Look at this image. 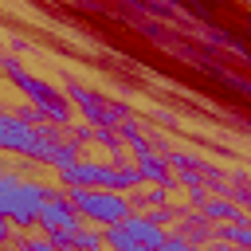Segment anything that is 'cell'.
Segmentation results:
<instances>
[{"mask_svg":"<svg viewBox=\"0 0 251 251\" xmlns=\"http://www.w3.org/2000/svg\"><path fill=\"white\" fill-rule=\"evenodd\" d=\"M63 133H67V141H71L75 149H82V145H90V141H94V129H90L86 122H71Z\"/></svg>","mask_w":251,"mask_h":251,"instance_id":"cell-15","label":"cell"},{"mask_svg":"<svg viewBox=\"0 0 251 251\" xmlns=\"http://www.w3.org/2000/svg\"><path fill=\"white\" fill-rule=\"evenodd\" d=\"M145 12H149V16H165V20H176V16H180V12L169 8V4H145Z\"/></svg>","mask_w":251,"mask_h":251,"instance_id":"cell-20","label":"cell"},{"mask_svg":"<svg viewBox=\"0 0 251 251\" xmlns=\"http://www.w3.org/2000/svg\"><path fill=\"white\" fill-rule=\"evenodd\" d=\"M67 98H71V106L82 114V122L90 129H118L129 118L126 102H114V98H106V94H98L90 86H78V82H67Z\"/></svg>","mask_w":251,"mask_h":251,"instance_id":"cell-3","label":"cell"},{"mask_svg":"<svg viewBox=\"0 0 251 251\" xmlns=\"http://www.w3.org/2000/svg\"><path fill=\"white\" fill-rule=\"evenodd\" d=\"M161 251H196V247H192V243H184L180 235H173V231H169V239L161 243Z\"/></svg>","mask_w":251,"mask_h":251,"instance_id":"cell-19","label":"cell"},{"mask_svg":"<svg viewBox=\"0 0 251 251\" xmlns=\"http://www.w3.org/2000/svg\"><path fill=\"white\" fill-rule=\"evenodd\" d=\"M133 165H137L145 184H157V188H169V192L176 188V176H173V169L161 153H141V157H133Z\"/></svg>","mask_w":251,"mask_h":251,"instance_id":"cell-7","label":"cell"},{"mask_svg":"<svg viewBox=\"0 0 251 251\" xmlns=\"http://www.w3.org/2000/svg\"><path fill=\"white\" fill-rule=\"evenodd\" d=\"M247 224H251V212H247Z\"/></svg>","mask_w":251,"mask_h":251,"instance_id":"cell-24","label":"cell"},{"mask_svg":"<svg viewBox=\"0 0 251 251\" xmlns=\"http://www.w3.org/2000/svg\"><path fill=\"white\" fill-rule=\"evenodd\" d=\"M196 251H212V247H196Z\"/></svg>","mask_w":251,"mask_h":251,"instance_id":"cell-22","label":"cell"},{"mask_svg":"<svg viewBox=\"0 0 251 251\" xmlns=\"http://www.w3.org/2000/svg\"><path fill=\"white\" fill-rule=\"evenodd\" d=\"M169 200H173V192H169V188H157V184H141V188L129 192V208H133L137 216L157 212V208H169Z\"/></svg>","mask_w":251,"mask_h":251,"instance_id":"cell-10","label":"cell"},{"mask_svg":"<svg viewBox=\"0 0 251 251\" xmlns=\"http://www.w3.org/2000/svg\"><path fill=\"white\" fill-rule=\"evenodd\" d=\"M71 251H106V235H102V227L82 224V227L75 231V239H71Z\"/></svg>","mask_w":251,"mask_h":251,"instance_id":"cell-12","label":"cell"},{"mask_svg":"<svg viewBox=\"0 0 251 251\" xmlns=\"http://www.w3.org/2000/svg\"><path fill=\"white\" fill-rule=\"evenodd\" d=\"M12 251H55V247H51L47 235H39V231H20L16 243H12Z\"/></svg>","mask_w":251,"mask_h":251,"instance_id":"cell-14","label":"cell"},{"mask_svg":"<svg viewBox=\"0 0 251 251\" xmlns=\"http://www.w3.org/2000/svg\"><path fill=\"white\" fill-rule=\"evenodd\" d=\"M200 216H204L208 224H247V212H243L235 200H227V196H212V200L200 208Z\"/></svg>","mask_w":251,"mask_h":251,"instance_id":"cell-9","label":"cell"},{"mask_svg":"<svg viewBox=\"0 0 251 251\" xmlns=\"http://www.w3.org/2000/svg\"><path fill=\"white\" fill-rule=\"evenodd\" d=\"M43 235L47 231H78L82 227V220H78V212L71 208V200H67V192L63 188H55L51 192V200L43 204V212H39V224H35Z\"/></svg>","mask_w":251,"mask_h":251,"instance_id":"cell-5","label":"cell"},{"mask_svg":"<svg viewBox=\"0 0 251 251\" xmlns=\"http://www.w3.org/2000/svg\"><path fill=\"white\" fill-rule=\"evenodd\" d=\"M173 235H180L184 243H192V247H208L212 239H216V224H208L200 212H180V220L173 224Z\"/></svg>","mask_w":251,"mask_h":251,"instance_id":"cell-6","label":"cell"},{"mask_svg":"<svg viewBox=\"0 0 251 251\" xmlns=\"http://www.w3.org/2000/svg\"><path fill=\"white\" fill-rule=\"evenodd\" d=\"M0 251H4V247H0Z\"/></svg>","mask_w":251,"mask_h":251,"instance_id":"cell-25","label":"cell"},{"mask_svg":"<svg viewBox=\"0 0 251 251\" xmlns=\"http://www.w3.org/2000/svg\"><path fill=\"white\" fill-rule=\"evenodd\" d=\"M0 75L24 94V102H31L35 110H43L47 122H55V126H71V118H75L71 98H67L59 86H51V82H43L39 75H31V71L24 67V59H16V55H0Z\"/></svg>","mask_w":251,"mask_h":251,"instance_id":"cell-1","label":"cell"},{"mask_svg":"<svg viewBox=\"0 0 251 251\" xmlns=\"http://www.w3.org/2000/svg\"><path fill=\"white\" fill-rule=\"evenodd\" d=\"M208 247H212V251H235V247H231V243H224V239H212Z\"/></svg>","mask_w":251,"mask_h":251,"instance_id":"cell-21","label":"cell"},{"mask_svg":"<svg viewBox=\"0 0 251 251\" xmlns=\"http://www.w3.org/2000/svg\"><path fill=\"white\" fill-rule=\"evenodd\" d=\"M0 153H12L20 161H31L35 153V129L20 122L12 110H0Z\"/></svg>","mask_w":251,"mask_h":251,"instance_id":"cell-4","label":"cell"},{"mask_svg":"<svg viewBox=\"0 0 251 251\" xmlns=\"http://www.w3.org/2000/svg\"><path fill=\"white\" fill-rule=\"evenodd\" d=\"M184 196H188V208H192V212H200V208H204V204L212 200V192H208V184H200V188H188Z\"/></svg>","mask_w":251,"mask_h":251,"instance_id":"cell-16","label":"cell"},{"mask_svg":"<svg viewBox=\"0 0 251 251\" xmlns=\"http://www.w3.org/2000/svg\"><path fill=\"white\" fill-rule=\"evenodd\" d=\"M0 55H4V39H0Z\"/></svg>","mask_w":251,"mask_h":251,"instance_id":"cell-23","label":"cell"},{"mask_svg":"<svg viewBox=\"0 0 251 251\" xmlns=\"http://www.w3.org/2000/svg\"><path fill=\"white\" fill-rule=\"evenodd\" d=\"M20 180H24V176L8 173L4 161H0V216H12V208H16V192H20Z\"/></svg>","mask_w":251,"mask_h":251,"instance_id":"cell-13","label":"cell"},{"mask_svg":"<svg viewBox=\"0 0 251 251\" xmlns=\"http://www.w3.org/2000/svg\"><path fill=\"white\" fill-rule=\"evenodd\" d=\"M71 208L78 212L82 224H94V227H114V224H126L133 216L129 208V196L126 192H106V188H71L67 192Z\"/></svg>","mask_w":251,"mask_h":251,"instance_id":"cell-2","label":"cell"},{"mask_svg":"<svg viewBox=\"0 0 251 251\" xmlns=\"http://www.w3.org/2000/svg\"><path fill=\"white\" fill-rule=\"evenodd\" d=\"M122 227L133 235V243H137V247H149V251H161V243L169 239V231H165V227L149 224V220H145V216H137V212H133V216L122 224Z\"/></svg>","mask_w":251,"mask_h":251,"instance_id":"cell-8","label":"cell"},{"mask_svg":"<svg viewBox=\"0 0 251 251\" xmlns=\"http://www.w3.org/2000/svg\"><path fill=\"white\" fill-rule=\"evenodd\" d=\"M176 184H184V192H188V188H200V184H204V173H200V169H188V173H176Z\"/></svg>","mask_w":251,"mask_h":251,"instance_id":"cell-17","label":"cell"},{"mask_svg":"<svg viewBox=\"0 0 251 251\" xmlns=\"http://www.w3.org/2000/svg\"><path fill=\"white\" fill-rule=\"evenodd\" d=\"M16 235H20V231L12 227V220H8V216H0V247H4V251L16 243Z\"/></svg>","mask_w":251,"mask_h":251,"instance_id":"cell-18","label":"cell"},{"mask_svg":"<svg viewBox=\"0 0 251 251\" xmlns=\"http://www.w3.org/2000/svg\"><path fill=\"white\" fill-rule=\"evenodd\" d=\"M216 239L231 243L235 251H251V224H216Z\"/></svg>","mask_w":251,"mask_h":251,"instance_id":"cell-11","label":"cell"}]
</instances>
